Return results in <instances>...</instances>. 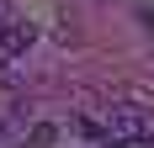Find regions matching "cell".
I'll return each mask as SVG.
<instances>
[{
	"mask_svg": "<svg viewBox=\"0 0 154 148\" xmlns=\"http://www.w3.org/2000/svg\"><path fill=\"white\" fill-rule=\"evenodd\" d=\"M0 69H5V53H0Z\"/></svg>",
	"mask_w": 154,
	"mask_h": 148,
	"instance_id": "obj_4",
	"label": "cell"
},
{
	"mask_svg": "<svg viewBox=\"0 0 154 148\" xmlns=\"http://www.w3.org/2000/svg\"><path fill=\"white\" fill-rule=\"evenodd\" d=\"M5 16H11V11H5V0H0V21H5Z\"/></svg>",
	"mask_w": 154,
	"mask_h": 148,
	"instance_id": "obj_3",
	"label": "cell"
},
{
	"mask_svg": "<svg viewBox=\"0 0 154 148\" xmlns=\"http://www.w3.org/2000/svg\"><path fill=\"white\" fill-rule=\"evenodd\" d=\"M32 43H37V21H27V16H5L0 21V53L5 58H21Z\"/></svg>",
	"mask_w": 154,
	"mask_h": 148,
	"instance_id": "obj_2",
	"label": "cell"
},
{
	"mask_svg": "<svg viewBox=\"0 0 154 148\" xmlns=\"http://www.w3.org/2000/svg\"><path fill=\"white\" fill-rule=\"evenodd\" d=\"M106 143H154V117L143 106H112L106 111Z\"/></svg>",
	"mask_w": 154,
	"mask_h": 148,
	"instance_id": "obj_1",
	"label": "cell"
}]
</instances>
